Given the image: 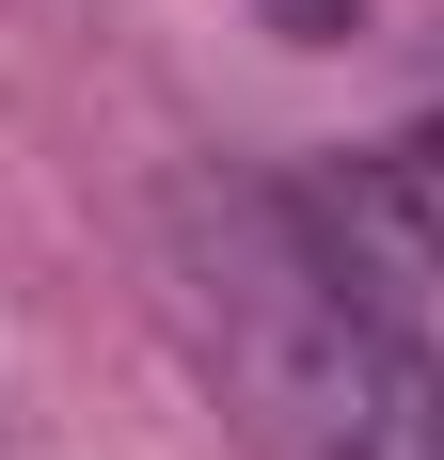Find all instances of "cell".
Segmentation results:
<instances>
[{"label": "cell", "instance_id": "cell-1", "mask_svg": "<svg viewBox=\"0 0 444 460\" xmlns=\"http://www.w3.org/2000/svg\"><path fill=\"white\" fill-rule=\"evenodd\" d=\"M175 302L254 460H444V238L365 175L207 190L175 223Z\"/></svg>", "mask_w": 444, "mask_h": 460}]
</instances>
